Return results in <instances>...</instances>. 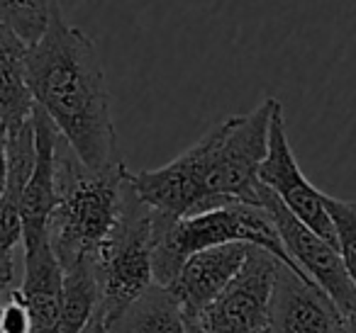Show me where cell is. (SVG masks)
Returning a JSON list of instances; mask_svg holds the SVG:
<instances>
[{
    "instance_id": "cell-2",
    "label": "cell",
    "mask_w": 356,
    "mask_h": 333,
    "mask_svg": "<svg viewBox=\"0 0 356 333\" xmlns=\"http://www.w3.org/2000/svg\"><path fill=\"white\" fill-rule=\"evenodd\" d=\"M27 85L86 168L100 173L122 163L103 61L93 40L61 10L27 51Z\"/></svg>"
},
{
    "instance_id": "cell-16",
    "label": "cell",
    "mask_w": 356,
    "mask_h": 333,
    "mask_svg": "<svg viewBox=\"0 0 356 333\" xmlns=\"http://www.w3.org/2000/svg\"><path fill=\"white\" fill-rule=\"evenodd\" d=\"M100 309L95 258H81L61 268V333H81Z\"/></svg>"
},
{
    "instance_id": "cell-10",
    "label": "cell",
    "mask_w": 356,
    "mask_h": 333,
    "mask_svg": "<svg viewBox=\"0 0 356 333\" xmlns=\"http://www.w3.org/2000/svg\"><path fill=\"white\" fill-rule=\"evenodd\" d=\"M266 328L271 333H346L330 297L286 265H278L276 270Z\"/></svg>"
},
{
    "instance_id": "cell-17",
    "label": "cell",
    "mask_w": 356,
    "mask_h": 333,
    "mask_svg": "<svg viewBox=\"0 0 356 333\" xmlns=\"http://www.w3.org/2000/svg\"><path fill=\"white\" fill-rule=\"evenodd\" d=\"M59 10V0H0V22L32 46Z\"/></svg>"
},
{
    "instance_id": "cell-12",
    "label": "cell",
    "mask_w": 356,
    "mask_h": 333,
    "mask_svg": "<svg viewBox=\"0 0 356 333\" xmlns=\"http://www.w3.org/2000/svg\"><path fill=\"white\" fill-rule=\"evenodd\" d=\"M20 292L32 314V333H61V265L56 263L49 241L22 253Z\"/></svg>"
},
{
    "instance_id": "cell-3",
    "label": "cell",
    "mask_w": 356,
    "mask_h": 333,
    "mask_svg": "<svg viewBox=\"0 0 356 333\" xmlns=\"http://www.w3.org/2000/svg\"><path fill=\"white\" fill-rule=\"evenodd\" d=\"M127 171L124 163H118L110 171H90L59 137L56 207L47 224V239L61 268L98 255L118 221Z\"/></svg>"
},
{
    "instance_id": "cell-25",
    "label": "cell",
    "mask_w": 356,
    "mask_h": 333,
    "mask_svg": "<svg viewBox=\"0 0 356 333\" xmlns=\"http://www.w3.org/2000/svg\"><path fill=\"white\" fill-rule=\"evenodd\" d=\"M257 333H271V331H268V328H261V331H257Z\"/></svg>"
},
{
    "instance_id": "cell-7",
    "label": "cell",
    "mask_w": 356,
    "mask_h": 333,
    "mask_svg": "<svg viewBox=\"0 0 356 333\" xmlns=\"http://www.w3.org/2000/svg\"><path fill=\"white\" fill-rule=\"evenodd\" d=\"M259 207L266 210L283 241V248L291 260L310 278L315 287L330 297L341 318L356 316V287L351 284L339 250L325 239L310 231L293 212L283 207V202L268 187L259 185Z\"/></svg>"
},
{
    "instance_id": "cell-18",
    "label": "cell",
    "mask_w": 356,
    "mask_h": 333,
    "mask_svg": "<svg viewBox=\"0 0 356 333\" xmlns=\"http://www.w3.org/2000/svg\"><path fill=\"white\" fill-rule=\"evenodd\" d=\"M322 202L330 214V221L334 226L337 250L344 263V270L349 275L351 284L356 287V202L339 200L327 192H322Z\"/></svg>"
},
{
    "instance_id": "cell-11",
    "label": "cell",
    "mask_w": 356,
    "mask_h": 333,
    "mask_svg": "<svg viewBox=\"0 0 356 333\" xmlns=\"http://www.w3.org/2000/svg\"><path fill=\"white\" fill-rule=\"evenodd\" d=\"M247 250L249 246L244 244H229L200 250L186 260L176 280L168 284V292L176 297L186 318H195L227 287L244 265Z\"/></svg>"
},
{
    "instance_id": "cell-24",
    "label": "cell",
    "mask_w": 356,
    "mask_h": 333,
    "mask_svg": "<svg viewBox=\"0 0 356 333\" xmlns=\"http://www.w3.org/2000/svg\"><path fill=\"white\" fill-rule=\"evenodd\" d=\"M186 331H188V333H198V331H195L193 326H191V323H186Z\"/></svg>"
},
{
    "instance_id": "cell-13",
    "label": "cell",
    "mask_w": 356,
    "mask_h": 333,
    "mask_svg": "<svg viewBox=\"0 0 356 333\" xmlns=\"http://www.w3.org/2000/svg\"><path fill=\"white\" fill-rule=\"evenodd\" d=\"M35 124L25 122L22 127L8 132V182L0 195V248H22V216L20 202L27 180L35 168Z\"/></svg>"
},
{
    "instance_id": "cell-21",
    "label": "cell",
    "mask_w": 356,
    "mask_h": 333,
    "mask_svg": "<svg viewBox=\"0 0 356 333\" xmlns=\"http://www.w3.org/2000/svg\"><path fill=\"white\" fill-rule=\"evenodd\" d=\"M8 182V127L0 124V195Z\"/></svg>"
},
{
    "instance_id": "cell-20",
    "label": "cell",
    "mask_w": 356,
    "mask_h": 333,
    "mask_svg": "<svg viewBox=\"0 0 356 333\" xmlns=\"http://www.w3.org/2000/svg\"><path fill=\"white\" fill-rule=\"evenodd\" d=\"M0 284L3 287H17L20 284L15 270V250L0 248Z\"/></svg>"
},
{
    "instance_id": "cell-1",
    "label": "cell",
    "mask_w": 356,
    "mask_h": 333,
    "mask_svg": "<svg viewBox=\"0 0 356 333\" xmlns=\"http://www.w3.org/2000/svg\"><path fill=\"white\" fill-rule=\"evenodd\" d=\"M278 100L266 98L247 114L222 119L188 151L154 171H129L144 205L168 219L225 205L259 207V168L268 151V127Z\"/></svg>"
},
{
    "instance_id": "cell-9",
    "label": "cell",
    "mask_w": 356,
    "mask_h": 333,
    "mask_svg": "<svg viewBox=\"0 0 356 333\" xmlns=\"http://www.w3.org/2000/svg\"><path fill=\"white\" fill-rule=\"evenodd\" d=\"M32 124H35V168L22 192L20 216H22V253L44 246L47 224L56 207V144L59 132L49 122L44 112L35 105L32 110Z\"/></svg>"
},
{
    "instance_id": "cell-22",
    "label": "cell",
    "mask_w": 356,
    "mask_h": 333,
    "mask_svg": "<svg viewBox=\"0 0 356 333\" xmlns=\"http://www.w3.org/2000/svg\"><path fill=\"white\" fill-rule=\"evenodd\" d=\"M81 333H110V323H108V318H105V314L100 311H95V316L88 321V326L83 328Z\"/></svg>"
},
{
    "instance_id": "cell-8",
    "label": "cell",
    "mask_w": 356,
    "mask_h": 333,
    "mask_svg": "<svg viewBox=\"0 0 356 333\" xmlns=\"http://www.w3.org/2000/svg\"><path fill=\"white\" fill-rule=\"evenodd\" d=\"M259 182L273 192L283 202L288 212L298 216L310 231H315L320 239L332 244L337 248L334 226L330 221V214L322 202V190H317L296 161V153L288 142L286 119H283L281 103L276 105L268 127V151L259 168Z\"/></svg>"
},
{
    "instance_id": "cell-19",
    "label": "cell",
    "mask_w": 356,
    "mask_h": 333,
    "mask_svg": "<svg viewBox=\"0 0 356 333\" xmlns=\"http://www.w3.org/2000/svg\"><path fill=\"white\" fill-rule=\"evenodd\" d=\"M0 328L3 333H32V314L20 287H10L0 304Z\"/></svg>"
},
{
    "instance_id": "cell-4",
    "label": "cell",
    "mask_w": 356,
    "mask_h": 333,
    "mask_svg": "<svg viewBox=\"0 0 356 333\" xmlns=\"http://www.w3.org/2000/svg\"><path fill=\"white\" fill-rule=\"evenodd\" d=\"M229 244L257 246V248L268 250L278 263H283L298 278L310 282V278L286 253L281 236H278L266 210L234 202V205H225L218 210L203 212V214L186 216V219H168V216L154 212V284L168 287L191 255Z\"/></svg>"
},
{
    "instance_id": "cell-15",
    "label": "cell",
    "mask_w": 356,
    "mask_h": 333,
    "mask_svg": "<svg viewBox=\"0 0 356 333\" xmlns=\"http://www.w3.org/2000/svg\"><path fill=\"white\" fill-rule=\"evenodd\" d=\"M110 333H188L186 316L168 287L152 284L110 321Z\"/></svg>"
},
{
    "instance_id": "cell-6",
    "label": "cell",
    "mask_w": 356,
    "mask_h": 333,
    "mask_svg": "<svg viewBox=\"0 0 356 333\" xmlns=\"http://www.w3.org/2000/svg\"><path fill=\"white\" fill-rule=\"evenodd\" d=\"M278 263L268 250L249 246L244 265L229 284L186 323L198 333H257L266 328Z\"/></svg>"
},
{
    "instance_id": "cell-14",
    "label": "cell",
    "mask_w": 356,
    "mask_h": 333,
    "mask_svg": "<svg viewBox=\"0 0 356 333\" xmlns=\"http://www.w3.org/2000/svg\"><path fill=\"white\" fill-rule=\"evenodd\" d=\"M27 51L30 44L0 22V124L8 132L30 122L35 110L27 85Z\"/></svg>"
},
{
    "instance_id": "cell-5",
    "label": "cell",
    "mask_w": 356,
    "mask_h": 333,
    "mask_svg": "<svg viewBox=\"0 0 356 333\" xmlns=\"http://www.w3.org/2000/svg\"><path fill=\"white\" fill-rule=\"evenodd\" d=\"M152 250L154 210L137 195L127 171L118 221L95 255L100 311L105 314L108 323L154 284Z\"/></svg>"
},
{
    "instance_id": "cell-23",
    "label": "cell",
    "mask_w": 356,
    "mask_h": 333,
    "mask_svg": "<svg viewBox=\"0 0 356 333\" xmlns=\"http://www.w3.org/2000/svg\"><path fill=\"white\" fill-rule=\"evenodd\" d=\"M341 321H344V331H346V333H356V316L341 318Z\"/></svg>"
}]
</instances>
